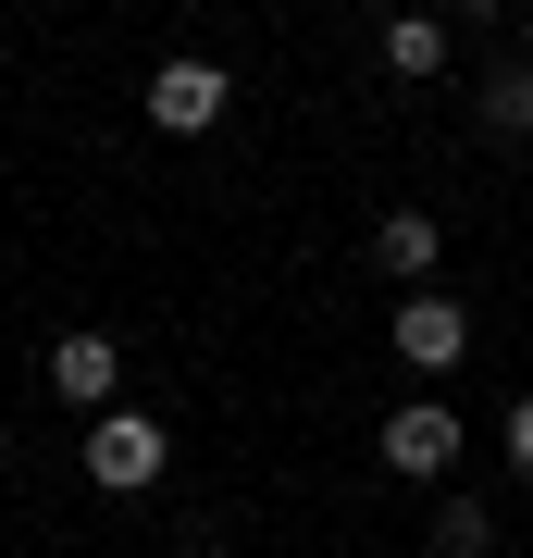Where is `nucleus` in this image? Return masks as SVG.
Here are the masks:
<instances>
[{"label": "nucleus", "instance_id": "1", "mask_svg": "<svg viewBox=\"0 0 533 558\" xmlns=\"http://www.w3.org/2000/svg\"><path fill=\"white\" fill-rule=\"evenodd\" d=\"M161 459H174V435H161L149 410H99V422H87V484H112V497L161 484Z\"/></svg>", "mask_w": 533, "mask_h": 558}, {"label": "nucleus", "instance_id": "2", "mask_svg": "<svg viewBox=\"0 0 533 558\" xmlns=\"http://www.w3.org/2000/svg\"><path fill=\"white\" fill-rule=\"evenodd\" d=\"M459 447H472V435H459V410H447V398H397V410H385V472L447 484V472H459Z\"/></svg>", "mask_w": 533, "mask_h": 558}, {"label": "nucleus", "instance_id": "3", "mask_svg": "<svg viewBox=\"0 0 533 558\" xmlns=\"http://www.w3.org/2000/svg\"><path fill=\"white\" fill-rule=\"evenodd\" d=\"M223 100H237V75H223V62H198V50H174L149 75V124L161 137H198V124H223Z\"/></svg>", "mask_w": 533, "mask_h": 558}, {"label": "nucleus", "instance_id": "4", "mask_svg": "<svg viewBox=\"0 0 533 558\" xmlns=\"http://www.w3.org/2000/svg\"><path fill=\"white\" fill-rule=\"evenodd\" d=\"M397 360H410V373H459V360H472V311H459L447 286L397 299Z\"/></svg>", "mask_w": 533, "mask_h": 558}, {"label": "nucleus", "instance_id": "5", "mask_svg": "<svg viewBox=\"0 0 533 558\" xmlns=\"http://www.w3.org/2000/svg\"><path fill=\"white\" fill-rule=\"evenodd\" d=\"M112 385H124V348H112V336H62V348H50V398L112 410Z\"/></svg>", "mask_w": 533, "mask_h": 558}, {"label": "nucleus", "instance_id": "6", "mask_svg": "<svg viewBox=\"0 0 533 558\" xmlns=\"http://www.w3.org/2000/svg\"><path fill=\"white\" fill-rule=\"evenodd\" d=\"M385 75H447V13H397L385 25Z\"/></svg>", "mask_w": 533, "mask_h": 558}, {"label": "nucleus", "instance_id": "7", "mask_svg": "<svg viewBox=\"0 0 533 558\" xmlns=\"http://www.w3.org/2000/svg\"><path fill=\"white\" fill-rule=\"evenodd\" d=\"M435 248H447L435 211H385V223H373V260H385V274H435Z\"/></svg>", "mask_w": 533, "mask_h": 558}, {"label": "nucleus", "instance_id": "8", "mask_svg": "<svg viewBox=\"0 0 533 558\" xmlns=\"http://www.w3.org/2000/svg\"><path fill=\"white\" fill-rule=\"evenodd\" d=\"M435 558H496V521H484V497H447V509H435Z\"/></svg>", "mask_w": 533, "mask_h": 558}, {"label": "nucleus", "instance_id": "9", "mask_svg": "<svg viewBox=\"0 0 533 558\" xmlns=\"http://www.w3.org/2000/svg\"><path fill=\"white\" fill-rule=\"evenodd\" d=\"M484 137H533V62H509V75L484 87Z\"/></svg>", "mask_w": 533, "mask_h": 558}, {"label": "nucleus", "instance_id": "10", "mask_svg": "<svg viewBox=\"0 0 533 558\" xmlns=\"http://www.w3.org/2000/svg\"><path fill=\"white\" fill-rule=\"evenodd\" d=\"M509 459H521V472H533V398L509 410Z\"/></svg>", "mask_w": 533, "mask_h": 558}, {"label": "nucleus", "instance_id": "11", "mask_svg": "<svg viewBox=\"0 0 533 558\" xmlns=\"http://www.w3.org/2000/svg\"><path fill=\"white\" fill-rule=\"evenodd\" d=\"M447 13H459V25H484V13H509V0H447Z\"/></svg>", "mask_w": 533, "mask_h": 558}, {"label": "nucleus", "instance_id": "12", "mask_svg": "<svg viewBox=\"0 0 533 558\" xmlns=\"http://www.w3.org/2000/svg\"><path fill=\"white\" fill-rule=\"evenodd\" d=\"M521 62H533V13H521Z\"/></svg>", "mask_w": 533, "mask_h": 558}]
</instances>
